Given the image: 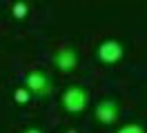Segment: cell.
<instances>
[{"mask_svg":"<svg viewBox=\"0 0 147 133\" xmlns=\"http://www.w3.org/2000/svg\"><path fill=\"white\" fill-rule=\"evenodd\" d=\"M22 133H42V129H38V126H29V129H25Z\"/></svg>","mask_w":147,"mask_h":133,"instance_id":"9","label":"cell"},{"mask_svg":"<svg viewBox=\"0 0 147 133\" xmlns=\"http://www.w3.org/2000/svg\"><path fill=\"white\" fill-rule=\"evenodd\" d=\"M67 133H76V131H74V129H69V131H67Z\"/></svg>","mask_w":147,"mask_h":133,"instance_id":"10","label":"cell"},{"mask_svg":"<svg viewBox=\"0 0 147 133\" xmlns=\"http://www.w3.org/2000/svg\"><path fill=\"white\" fill-rule=\"evenodd\" d=\"M116 133H145V126L138 124V122H127V124H123V126H118Z\"/></svg>","mask_w":147,"mask_h":133,"instance_id":"8","label":"cell"},{"mask_svg":"<svg viewBox=\"0 0 147 133\" xmlns=\"http://www.w3.org/2000/svg\"><path fill=\"white\" fill-rule=\"evenodd\" d=\"M60 106L67 113H83L89 106V91L83 84H71L63 91L60 96Z\"/></svg>","mask_w":147,"mask_h":133,"instance_id":"1","label":"cell"},{"mask_svg":"<svg viewBox=\"0 0 147 133\" xmlns=\"http://www.w3.org/2000/svg\"><path fill=\"white\" fill-rule=\"evenodd\" d=\"M123 55H125V47H123V42L114 40V38H107V40H102V42L96 47V58H98L102 64H107V67L118 64V62L123 60Z\"/></svg>","mask_w":147,"mask_h":133,"instance_id":"3","label":"cell"},{"mask_svg":"<svg viewBox=\"0 0 147 133\" xmlns=\"http://www.w3.org/2000/svg\"><path fill=\"white\" fill-rule=\"evenodd\" d=\"M11 16L16 18V20H25L29 16V2L25 0H16L13 5H11Z\"/></svg>","mask_w":147,"mask_h":133,"instance_id":"6","label":"cell"},{"mask_svg":"<svg viewBox=\"0 0 147 133\" xmlns=\"http://www.w3.org/2000/svg\"><path fill=\"white\" fill-rule=\"evenodd\" d=\"M13 100H16V104H20V106H25V104H29V100H31V93H29V89L22 84V87H18L16 91H13Z\"/></svg>","mask_w":147,"mask_h":133,"instance_id":"7","label":"cell"},{"mask_svg":"<svg viewBox=\"0 0 147 133\" xmlns=\"http://www.w3.org/2000/svg\"><path fill=\"white\" fill-rule=\"evenodd\" d=\"M94 118L100 124L109 126V124H116L120 118V104L114 100V98H105L98 104L94 106Z\"/></svg>","mask_w":147,"mask_h":133,"instance_id":"4","label":"cell"},{"mask_svg":"<svg viewBox=\"0 0 147 133\" xmlns=\"http://www.w3.org/2000/svg\"><path fill=\"white\" fill-rule=\"evenodd\" d=\"M25 87L29 89L31 96L45 98L54 91V80L42 69H31V71H27V76H25Z\"/></svg>","mask_w":147,"mask_h":133,"instance_id":"2","label":"cell"},{"mask_svg":"<svg viewBox=\"0 0 147 133\" xmlns=\"http://www.w3.org/2000/svg\"><path fill=\"white\" fill-rule=\"evenodd\" d=\"M54 67L60 73H71L78 67V53L74 47H60L54 53Z\"/></svg>","mask_w":147,"mask_h":133,"instance_id":"5","label":"cell"}]
</instances>
